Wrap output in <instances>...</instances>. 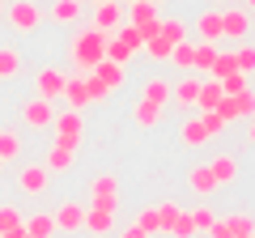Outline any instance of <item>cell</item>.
I'll return each instance as SVG.
<instances>
[{"label": "cell", "mask_w": 255, "mask_h": 238, "mask_svg": "<svg viewBox=\"0 0 255 238\" xmlns=\"http://www.w3.org/2000/svg\"><path fill=\"white\" fill-rule=\"evenodd\" d=\"M107 38L98 26H90V21H81V26L73 30V38H68V60H73L77 73H94V68L107 60Z\"/></svg>", "instance_id": "cell-1"}, {"label": "cell", "mask_w": 255, "mask_h": 238, "mask_svg": "<svg viewBox=\"0 0 255 238\" xmlns=\"http://www.w3.org/2000/svg\"><path fill=\"white\" fill-rule=\"evenodd\" d=\"M4 17H9V26L17 30V34H34L47 13L38 9L34 0H9V4H4Z\"/></svg>", "instance_id": "cell-2"}, {"label": "cell", "mask_w": 255, "mask_h": 238, "mask_svg": "<svg viewBox=\"0 0 255 238\" xmlns=\"http://www.w3.org/2000/svg\"><path fill=\"white\" fill-rule=\"evenodd\" d=\"M51 132H55V145L64 149H77L85 136V123H81V111H55L51 119Z\"/></svg>", "instance_id": "cell-3"}, {"label": "cell", "mask_w": 255, "mask_h": 238, "mask_svg": "<svg viewBox=\"0 0 255 238\" xmlns=\"http://www.w3.org/2000/svg\"><path fill=\"white\" fill-rule=\"evenodd\" d=\"M90 204H98V209H119V179L111 170H102V174L90 179Z\"/></svg>", "instance_id": "cell-4"}, {"label": "cell", "mask_w": 255, "mask_h": 238, "mask_svg": "<svg viewBox=\"0 0 255 238\" xmlns=\"http://www.w3.org/2000/svg\"><path fill=\"white\" fill-rule=\"evenodd\" d=\"M17 187H21L26 196H43L47 187H51V170H47L43 162H26V166L17 170Z\"/></svg>", "instance_id": "cell-5"}, {"label": "cell", "mask_w": 255, "mask_h": 238, "mask_svg": "<svg viewBox=\"0 0 255 238\" xmlns=\"http://www.w3.org/2000/svg\"><path fill=\"white\" fill-rule=\"evenodd\" d=\"M64 81H68V73H64V68H51V64L34 73V90H38V98H47V102L64 98Z\"/></svg>", "instance_id": "cell-6"}, {"label": "cell", "mask_w": 255, "mask_h": 238, "mask_svg": "<svg viewBox=\"0 0 255 238\" xmlns=\"http://www.w3.org/2000/svg\"><path fill=\"white\" fill-rule=\"evenodd\" d=\"M247 34H251V13H247V9H234V4H226V9H221V38L243 43Z\"/></svg>", "instance_id": "cell-7"}, {"label": "cell", "mask_w": 255, "mask_h": 238, "mask_svg": "<svg viewBox=\"0 0 255 238\" xmlns=\"http://www.w3.org/2000/svg\"><path fill=\"white\" fill-rule=\"evenodd\" d=\"M90 26H98L102 34H115L119 26H124V0H102L98 9H94V21Z\"/></svg>", "instance_id": "cell-8"}, {"label": "cell", "mask_w": 255, "mask_h": 238, "mask_svg": "<svg viewBox=\"0 0 255 238\" xmlns=\"http://www.w3.org/2000/svg\"><path fill=\"white\" fill-rule=\"evenodd\" d=\"M51 119H55V107L47 98H38V94L21 107V123H26V128H51Z\"/></svg>", "instance_id": "cell-9"}, {"label": "cell", "mask_w": 255, "mask_h": 238, "mask_svg": "<svg viewBox=\"0 0 255 238\" xmlns=\"http://www.w3.org/2000/svg\"><path fill=\"white\" fill-rule=\"evenodd\" d=\"M51 217H55V230H64V234L85 230V204H77V200H60V209H55Z\"/></svg>", "instance_id": "cell-10"}, {"label": "cell", "mask_w": 255, "mask_h": 238, "mask_svg": "<svg viewBox=\"0 0 255 238\" xmlns=\"http://www.w3.org/2000/svg\"><path fill=\"white\" fill-rule=\"evenodd\" d=\"M200 85H204V77H196V73H191V77H183V81L170 90V102H174L179 111H196V98H200Z\"/></svg>", "instance_id": "cell-11"}, {"label": "cell", "mask_w": 255, "mask_h": 238, "mask_svg": "<svg viewBox=\"0 0 255 238\" xmlns=\"http://www.w3.org/2000/svg\"><path fill=\"white\" fill-rule=\"evenodd\" d=\"M191 30H196V43H221V9H204Z\"/></svg>", "instance_id": "cell-12"}, {"label": "cell", "mask_w": 255, "mask_h": 238, "mask_svg": "<svg viewBox=\"0 0 255 238\" xmlns=\"http://www.w3.org/2000/svg\"><path fill=\"white\" fill-rule=\"evenodd\" d=\"M81 17H85V0H51V21L81 26Z\"/></svg>", "instance_id": "cell-13"}, {"label": "cell", "mask_w": 255, "mask_h": 238, "mask_svg": "<svg viewBox=\"0 0 255 238\" xmlns=\"http://www.w3.org/2000/svg\"><path fill=\"white\" fill-rule=\"evenodd\" d=\"M209 174H213V183H217V187L234 183V179H238V157H234V153H217V157L209 162Z\"/></svg>", "instance_id": "cell-14"}, {"label": "cell", "mask_w": 255, "mask_h": 238, "mask_svg": "<svg viewBox=\"0 0 255 238\" xmlns=\"http://www.w3.org/2000/svg\"><path fill=\"white\" fill-rule=\"evenodd\" d=\"M85 230L98 238H107L111 230H115V209H98V204H90L85 209Z\"/></svg>", "instance_id": "cell-15"}, {"label": "cell", "mask_w": 255, "mask_h": 238, "mask_svg": "<svg viewBox=\"0 0 255 238\" xmlns=\"http://www.w3.org/2000/svg\"><path fill=\"white\" fill-rule=\"evenodd\" d=\"M64 98H68V111H85L90 107V85H85L81 73H73L64 81Z\"/></svg>", "instance_id": "cell-16"}, {"label": "cell", "mask_w": 255, "mask_h": 238, "mask_svg": "<svg viewBox=\"0 0 255 238\" xmlns=\"http://www.w3.org/2000/svg\"><path fill=\"white\" fill-rule=\"evenodd\" d=\"M43 166H47V170H51V174H68V170H73V166H77V149L51 145V149H47V157H43Z\"/></svg>", "instance_id": "cell-17"}, {"label": "cell", "mask_w": 255, "mask_h": 238, "mask_svg": "<svg viewBox=\"0 0 255 238\" xmlns=\"http://www.w3.org/2000/svg\"><path fill=\"white\" fill-rule=\"evenodd\" d=\"M187 187L196 196H213V192H217V183H213V174H209V162H196L187 170Z\"/></svg>", "instance_id": "cell-18"}, {"label": "cell", "mask_w": 255, "mask_h": 238, "mask_svg": "<svg viewBox=\"0 0 255 238\" xmlns=\"http://www.w3.org/2000/svg\"><path fill=\"white\" fill-rule=\"evenodd\" d=\"M162 111L166 107H157V102H140L136 98V107H132V123H136V128H157V123H162Z\"/></svg>", "instance_id": "cell-19"}, {"label": "cell", "mask_w": 255, "mask_h": 238, "mask_svg": "<svg viewBox=\"0 0 255 238\" xmlns=\"http://www.w3.org/2000/svg\"><path fill=\"white\" fill-rule=\"evenodd\" d=\"M179 140H183V145H187V149H200V145H209V132H204L200 115L183 119V128H179Z\"/></svg>", "instance_id": "cell-20"}, {"label": "cell", "mask_w": 255, "mask_h": 238, "mask_svg": "<svg viewBox=\"0 0 255 238\" xmlns=\"http://www.w3.org/2000/svg\"><path fill=\"white\" fill-rule=\"evenodd\" d=\"M21 68H26V60H21L17 47H0V81H13V77H21Z\"/></svg>", "instance_id": "cell-21"}, {"label": "cell", "mask_w": 255, "mask_h": 238, "mask_svg": "<svg viewBox=\"0 0 255 238\" xmlns=\"http://www.w3.org/2000/svg\"><path fill=\"white\" fill-rule=\"evenodd\" d=\"M21 157V132L17 128H0V162L9 166Z\"/></svg>", "instance_id": "cell-22"}, {"label": "cell", "mask_w": 255, "mask_h": 238, "mask_svg": "<svg viewBox=\"0 0 255 238\" xmlns=\"http://www.w3.org/2000/svg\"><path fill=\"white\" fill-rule=\"evenodd\" d=\"M124 21H132V26H140V21H157V4H153V0H132V4H124Z\"/></svg>", "instance_id": "cell-23"}, {"label": "cell", "mask_w": 255, "mask_h": 238, "mask_svg": "<svg viewBox=\"0 0 255 238\" xmlns=\"http://www.w3.org/2000/svg\"><path fill=\"white\" fill-rule=\"evenodd\" d=\"M21 226H26L30 238H51V234H55V217H51V213H30Z\"/></svg>", "instance_id": "cell-24"}, {"label": "cell", "mask_w": 255, "mask_h": 238, "mask_svg": "<svg viewBox=\"0 0 255 238\" xmlns=\"http://www.w3.org/2000/svg\"><path fill=\"white\" fill-rule=\"evenodd\" d=\"M157 34L166 38L170 47H179L183 38H191V30H187V21L183 17H162V26H157Z\"/></svg>", "instance_id": "cell-25"}, {"label": "cell", "mask_w": 255, "mask_h": 238, "mask_svg": "<svg viewBox=\"0 0 255 238\" xmlns=\"http://www.w3.org/2000/svg\"><path fill=\"white\" fill-rule=\"evenodd\" d=\"M221 98H226V94H221V81H204L200 85V98H196V111H217L221 107Z\"/></svg>", "instance_id": "cell-26"}, {"label": "cell", "mask_w": 255, "mask_h": 238, "mask_svg": "<svg viewBox=\"0 0 255 238\" xmlns=\"http://www.w3.org/2000/svg\"><path fill=\"white\" fill-rule=\"evenodd\" d=\"M94 77H98V81H102V85H107V90H111V94H115V90H119V85H124V77H128V73H124V68H119V64H111V60H102V64H98V68H94Z\"/></svg>", "instance_id": "cell-27"}, {"label": "cell", "mask_w": 255, "mask_h": 238, "mask_svg": "<svg viewBox=\"0 0 255 238\" xmlns=\"http://www.w3.org/2000/svg\"><path fill=\"white\" fill-rule=\"evenodd\" d=\"M140 102H157V107H166V102H170V81H162V77L145 81V90H140Z\"/></svg>", "instance_id": "cell-28"}, {"label": "cell", "mask_w": 255, "mask_h": 238, "mask_svg": "<svg viewBox=\"0 0 255 238\" xmlns=\"http://www.w3.org/2000/svg\"><path fill=\"white\" fill-rule=\"evenodd\" d=\"M132 55H136V51H132V47L124 43V38H115V34L107 38V60H111V64H119V68H128V64H132Z\"/></svg>", "instance_id": "cell-29"}, {"label": "cell", "mask_w": 255, "mask_h": 238, "mask_svg": "<svg viewBox=\"0 0 255 238\" xmlns=\"http://www.w3.org/2000/svg\"><path fill=\"white\" fill-rule=\"evenodd\" d=\"M230 73H238L234 51H217V60H213V68H209V77H204V81H221V77H230Z\"/></svg>", "instance_id": "cell-30"}, {"label": "cell", "mask_w": 255, "mask_h": 238, "mask_svg": "<svg viewBox=\"0 0 255 238\" xmlns=\"http://www.w3.org/2000/svg\"><path fill=\"white\" fill-rule=\"evenodd\" d=\"M217 51H221L217 43H196V60H191V68L209 77V68H213V60H217Z\"/></svg>", "instance_id": "cell-31"}, {"label": "cell", "mask_w": 255, "mask_h": 238, "mask_svg": "<svg viewBox=\"0 0 255 238\" xmlns=\"http://www.w3.org/2000/svg\"><path fill=\"white\" fill-rule=\"evenodd\" d=\"M230 107H234V119H255V90H243L230 98Z\"/></svg>", "instance_id": "cell-32"}, {"label": "cell", "mask_w": 255, "mask_h": 238, "mask_svg": "<svg viewBox=\"0 0 255 238\" xmlns=\"http://www.w3.org/2000/svg\"><path fill=\"white\" fill-rule=\"evenodd\" d=\"M234 60H238V73L243 77H255V43H238Z\"/></svg>", "instance_id": "cell-33"}, {"label": "cell", "mask_w": 255, "mask_h": 238, "mask_svg": "<svg viewBox=\"0 0 255 238\" xmlns=\"http://www.w3.org/2000/svg\"><path fill=\"white\" fill-rule=\"evenodd\" d=\"M230 230H234V238H255V217L251 213H230Z\"/></svg>", "instance_id": "cell-34"}, {"label": "cell", "mask_w": 255, "mask_h": 238, "mask_svg": "<svg viewBox=\"0 0 255 238\" xmlns=\"http://www.w3.org/2000/svg\"><path fill=\"white\" fill-rule=\"evenodd\" d=\"M187 217H191V226H196V234H209V230H213V221H217V213H213L209 204H196V209H191Z\"/></svg>", "instance_id": "cell-35"}, {"label": "cell", "mask_w": 255, "mask_h": 238, "mask_svg": "<svg viewBox=\"0 0 255 238\" xmlns=\"http://www.w3.org/2000/svg\"><path fill=\"white\" fill-rule=\"evenodd\" d=\"M191 60H196V38H183V43L170 51V64L174 68H191Z\"/></svg>", "instance_id": "cell-36"}, {"label": "cell", "mask_w": 255, "mask_h": 238, "mask_svg": "<svg viewBox=\"0 0 255 238\" xmlns=\"http://www.w3.org/2000/svg\"><path fill=\"white\" fill-rule=\"evenodd\" d=\"M21 221H26V217L17 213V204H0V238L9 234V230H17Z\"/></svg>", "instance_id": "cell-37"}, {"label": "cell", "mask_w": 255, "mask_h": 238, "mask_svg": "<svg viewBox=\"0 0 255 238\" xmlns=\"http://www.w3.org/2000/svg\"><path fill=\"white\" fill-rule=\"evenodd\" d=\"M140 51H145V55H149V60H157V64H162V60H170V51H174V47H170V43H166V38H162V34H157V38H149V43H145V47H140Z\"/></svg>", "instance_id": "cell-38"}, {"label": "cell", "mask_w": 255, "mask_h": 238, "mask_svg": "<svg viewBox=\"0 0 255 238\" xmlns=\"http://www.w3.org/2000/svg\"><path fill=\"white\" fill-rule=\"evenodd\" d=\"M136 226L145 230L149 238H153V234H162V217H157V209H140V213H136Z\"/></svg>", "instance_id": "cell-39"}, {"label": "cell", "mask_w": 255, "mask_h": 238, "mask_svg": "<svg viewBox=\"0 0 255 238\" xmlns=\"http://www.w3.org/2000/svg\"><path fill=\"white\" fill-rule=\"evenodd\" d=\"M115 38H124V43L132 47V51H140V47H145V38H140V30L132 26V21H124V26L115 30Z\"/></svg>", "instance_id": "cell-40"}, {"label": "cell", "mask_w": 255, "mask_h": 238, "mask_svg": "<svg viewBox=\"0 0 255 238\" xmlns=\"http://www.w3.org/2000/svg\"><path fill=\"white\" fill-rule=\"evenodd\" d=\"M153 209H157V217H162V234H166V230H170L174 226V217H179V204H174V200H162V204H153Z\"/></svg>", "instance_id": "cell-41"}, {"label": "cell", "mask_w": 255, "mask_h": 238, "mask_svg": "<svg viewBox=\"0 0 255 238\" xmlns=\"http://www.w3.org/2000/svg\"><path fill=\"white\" fill-rule=\"evenodd\" d=\"M200 123H204V132H209V140H213V136H221V132H226V119H221L217 111H204V115H200Z\"/></svg>", "instance_id": "cell-42"}, {"label": "cell", "mask_w": 255, "mask_h": 238, "mask_svg": "<svg viewBox=\"0 0 255 238\" xmlns=\"http://www.w3.org/2000/svg\"><path fill=\"white\" fill-rule=\"evenodd\" d=\"M243 90H247V77H243V73L221 77V94H226V98H234V94H243Z\"/></svg>", "instance_id": "cell-43"}, {"label": "cell", "mask_w": 255, "mask_h": 238, "mask_svg": "<svg viewBox=\"0 0 255 238\" xmlns=\"http://www.w3.org/2000/svg\"><path fill=\"white\" fill-rule=\"evenodd\" d=\"M166 234H174V238H196V226H191L187 213H179V217H174V226L166 230Z\"/></svg>", "instance_id": "cell-44"}, {"label": "cell", "mask_w": 255, "mask_h": 238, "mask_svg": "<svg viewBox=\"0 0 255 238\" xmlns=\"http://www.w3.org/2000/svg\"><path fill=\"white\" fill-rule=\"evenodd\" d=\"M204 238H234V230H230V221H226V217H217V221H213V230H209Z\"/></svg>", "instance_id": "cell-45"}, {"label": "cell", "mask_w": 255, "mask_h": 238, "mask_svg": "<svg viewBox=\"0 0 255 238\" xmlns=\"http://www.w3.org/2000/svg\"><path fill=\"white\" fill-rule=\"evenodd\" d=\"M119 238H149V234L136 226V221H132V226H124V230H119Z\"/></svg>", "instance_id": "cell-46"}, {"label": "cell", "mask_w": 255, "mask_h": 238, "mask_svg": "<svg viewBox=\"0 0 255 238\" xmlns=\"http://www.w3.org/2000/svg\"><path fill=\"white\" fill-rule=\"evenodd\" d=\"M247 140H251V145H255V119H251V128H247Z\"/></svg>", "instance_id": "cell-47"}, {"label": "cell", "mask_w": 255, "mask_h": 238, "mask_svg": "<svg viewBox=\"0 0 255 238\" xmlns=\"http://www.w3.org/2000/svg\"><path fill=\"white\" fill-rule=\"evenodd\" d=\"M85 4H94V9H98V4H102V0H85Z\"/></svg>", "instance_id": "cell-48"}, {"label": "cell", "mask_w": 255, "mask_h": 238, "mask_svg": "<svg viewBox=\"0 0 255 238\" xmlns=\"http://www.w3.org/2000/svg\"><path fill=\"white\" fill-rule=\"evenodd\" d=\"M226 4H230V0H217V9H226Z\"/></svg>", "instance_id": "cell-49"}, {"label": "cell", "mask_w": 255, "mask_h": 238, "mask_svg": "<svg viewBox=\"0 0 255 238\" xmlns=\"http://www.w3.org/2000/svg\"><path fill=\"white\" fill-rule=\"evenodd\" d=\"M0 17H4V0H0Z\"/></svg>", "instance_id": "cell-50"}, {"label": "cell", "mask_w": 255, "mask_h": 238, "mask_svg": "<svg viewBox=\"0 0 255 238\" xmlns=\"http://www.w3.org/2000/svg\"><path fill=\"white\" fill-rule=\"evenodd\" d=\"M247 9H255V0H247Z\"/></svg>", "instance_id": "cell-51"}, {"label": "cell", "mask_w": 255, "mask_h": 238, "mask_svg": "<svg viewBox=\"0 0 255 238\" xmlns=\"http://www.w3.org/2000/svg\"><path fill=\"white\" fill-rule=\"evenodd\" d=\"M124 4H132V0H124Z\"/></svg>", "instance_id": "cell-52"}, {"label": "cell", "mask_w": 255, "mask_h": 238, "mask_svg": "<svg viewBox=\"0 0 255 238\" xmlns=\"http://www.w3.org/2000/svg\"><path fill=\"white\" fill-rule=\"evenodd\" d=\"M153 4H162V0H153Z\"/></svg>", "instance_id": "cell-53"}, {"label": "cell", "mask_w": 255, "mask_h": 238, "mask_svg": "<svg viewBox=\"0 0 255 238\" xmlns=\"http://www.w3.org/2000/svg\"><path fill=\"white\" fill-rule=\"evenodd\" d=\"M0 170H4V162H0Z\"/></svg>", "instance_id": "cell-54"}, {"label": "cell", "mask_w": 255, "mask_h": 238, "mask_svg": "<svg viewBox=\"0 0 255 238\" xmlns=\"http://www.w3.org/2000/svg\"><path fill=\"white\" fill-rule=\"evenodd\" d=\"M21 238H30V234H21Z\"/></svg>", "instance_id": "cell-55"}]
</instances>
